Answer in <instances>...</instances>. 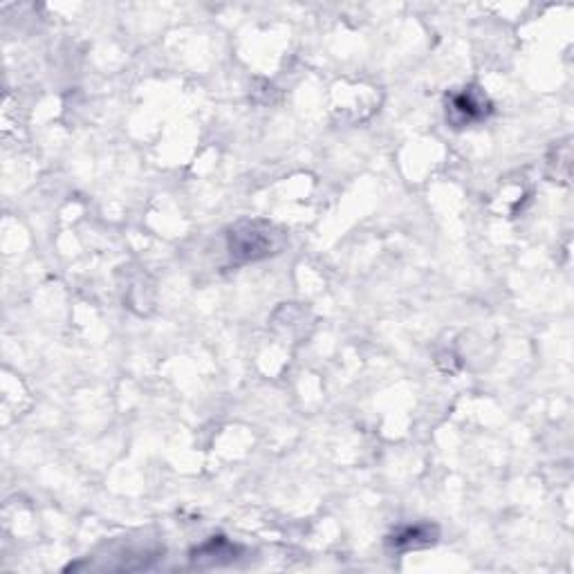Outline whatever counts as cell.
Returning <instances> with one entry per match:
<instances>
[{"instance_id":"4","label":"cell","mask_w":574,"mask_h":574,"mask_svg":"<svg viewBox=\"0 0 574 574\" xmlns=\"http://www.w3.org/2000/svg\"><path fill=\"white\" fill-rule=\"evenodd\" d=\"M236 546H232V543L227 541V539L218 537V539H211L209 543H204L202 547H198V550L193 552V563L198 565H204V563H211V565H218L220 561H223V556H227L229 561L236 559Z\"/></svg>"},{"instance_id":"3","label":"cell","mask_w":574,"mask_h":574,"mask_svg":"<svg viewBox=\"0 0 574 574\" xmlns=\"http://www.w3.org/2000/svg\"><path fill=\"white\" fill-rule=\"evenodd\" d=\"M436 530H431L429 525H415V527H402L399 531H395V537L390 539L393 547L397 550H411V547H424L431 546L436 541Z\"/></svg>"},{"instance_id":"2","label":"cell","mask_w":574,"mask_h":574,"mask_svg":"<svg viewBox=\"0 0 574 574\" xmlns=\"http://www.w3.org/2000/svg\"><path fill=\"white\" fill-rule=\"evenodd\" d=\"M489 104L484 97L476 95L474 90H465L460 95H453L449 108H446V117L456 129H462L467 124H474V122H480L483 117H487Z\"/></svg>"},{"instance_id":"1","label":"cell","mask_w":574,"mask_h":574,"mask_svg":"<svg viewBox=\"0 0 574 574\" xmlns=\"http://www.w3.org/2000/svg\"><path fill=\"white\" fill-rule=\"evenodd\" d=\"M280 248V233L265 223H242L229 233V252L238 261H258Z\"/></svg>"}]
</instances>
